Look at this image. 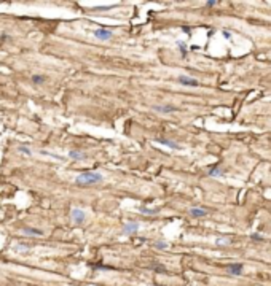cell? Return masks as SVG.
I'll use <instances>...</instances> for the list:
<instances>
[{
    "mask_svg": "<svg viewBox=\"0 0 271 286\" xmlns=\"http://www.w3.org/2000/svg\"><path fill=\"white\" fill-rule=\"evenodd\" d=\"M252 239L254 240H262V235L260 234H252Z\"/></svg>",
    "mask_w": 271,
    "mask_h": 286,
    "instance_id": "obj_19",
    "label": "cell"
},
{
    "mask_svg": "<svg viewBox=\"0 0 271 286\" xmlns=\"http://www.w3.org/2000/svg\"><path fill=\"white\" fill-rule=\"evenodd\" d=\"M102 180H104V177L99 172H85V173H81V175H78L75 178V183L81 184V186H88V184H97V183H101Z\"/></svg>",
    "mask_w": 271,
    "mask_h": 286,
    "instance_id": "obj_1",
    "label": "cell"
},
{
    "mask_svg": "<svg viewBox=\"0 0 271 286\" xmlns=\"http://www.w3.org/2000/svg\"><path fill=\"white\" fill-rule=\"evenodd\" d=\"M141 212L142 213H156L158 208H155V210H152V208H141Z\"/></svg>",
    "mask_w": 271,
    "mask_h": 286,
    "instance_id": "obj_17",
    "label": "cell"
},
{
    "mask_svg": "<svg viewBox=\"0 0 271 286\" xmlns=\"http://www.w3.org/2000/svg\"><path fill=\"white\" fill-rule=\"evenodd\" d=\"M215 3H217V2H207V6H214Z\"/></svg>",
    "mask_w": 271,
    "mask_h": 286,
    "instance_id": "obj_20",
    "label": "cell"
},
{
    "mask_svg": "<svg viewBox=\"0 0 271 286\" xmlns=\"http://www.w3.org/2000/svg\"><path fill=\"white\" fill-rule=\"evenodd\" d=\"M23 234H26V235H41L43 232H41V231H37V229H29V227H26V229H23Z\"/></svg>",
    "mask_w": 271,
    "mask_h": 286,
    "instance_id": "obj_10",
    "label": "cell"
},
{
    "mask_svg": "<svg viewBox=\"0 0 271 286\" xmlns=\"http://www.w3.org/2000/svg\"><path fill=\"white\" fill-rule=\"evenodd\" d=\"M155 142H156V143H159V145H164V146H168V148H172V150H177V148H179V145H177L176 142H171V140H164V138H156Z\"/></svg>",
    "mask_w": 271,
    "mask_h": 286,
    "instance_id": "obj_7",
    "label": "cell"
},
{
    "mask_svg": "<svg viewBox=\"0 0 271 286\" xmlns=\"http://www.w3.org/2000/svg\"><path fill=\"white\" fill-rule=\"evenodd\" d=\"M155 246L156 248H168V243H166V242H156Z\"/></svg>",
    "mask_w": 271,
    "mask_h": 286,
    "instance_id": "obj_16",
    "label": "cell"
},
{
    "mask_svg": "<svg viewBox=\"0 0 271 286\" xmlns=\"http://www.w3.org/2000/svg\"><path fill=\"white\" fill-rule=\"evenodd\" d=\"M19 151H21V153H24V154H27V156L30 154V150L27 148V146H19Z\"/></svg>",
    "mask_w": 271,
    "mask_h": 286,
    "instance_id": "obj_14",
    "label": "cell"
},
{
    "mask_svg": "<svg viewBox=\"0 0 271 286\" xmlns=\"http://www.w3.org/2000/svg\"><path fill=\"white\" fill-rule=\"evenodd\" d=\"M217 245H230V240H226V239H219V240H217Z\"/></svg>",
    "mask_w": 271,
    "mask_h": 286,
    "instance_id": "obj_15",
    "label": "cell"
},
{
    "mask_svg": "<svg viewBox=\"0 0 271 286\" xmlns=\"http://www.w3.org/2000/svg\"><path fill=\"white\" fill-rule=\"evenodd\" d=\"M69 156H70L72 159H86V154H83V153H80V151H70Z\"/></svg>",
    "mask_w": 271,
    "mask_h": 286,
    "instance_id": "obj_11",
    "label": "cell"
},
{
    "mask_svg": "<svg viewBox=\"0 0 271 286\" xmlns=\"http://www.w3.org/2000/svg\"><path fill=\"white\" fill-rule=\"evenodd\" d=\"M123 232H124V234H128V235H134V234H137V232H139V222H136V221L126 222V224H124V227H123Z\"/></svg>",
    "mask_w": 271,
    "mask_h": 286,
    "instance_id": "obj_4",
    "label": "cell"
},
{
    "mask_svg": "<svg viewBox=\"0 0 271 286\" xmlns=\"http://www.w3.org/2000/svg\"><path fill=\"white\" fill-rule=\"evenodd\" d=\"M222 173H223V170H222V169H219V167H217V169H212V170L209 172V175H211V177H217V175L220 177Z\"/></svg>",
    "mask_w": 271,
    "mask_h": 286,
    "instance_id": "obj_12",
    "label": "cell"
},
{
    "mask_svg": "<svg viewBox=\"0 0 271 286\" xmlns=\"http://www.w3.org/2000/svg\"><path fill=\"white\" fill-rule=\"evenodd\" d=\"M155 110L156 111H164V113H169V111H176L177 107H172V105H156Z\"/></svg>",
    "mask_w": 271,
    "mask_h": 286,
    "instance_id": "obj_8",
    "label": "cell"
},
{
    "mask_svg": "<svg viewBox=\"0 0 271 286\" xmlns=\"http://www.w3.org/2000/svg\"><path fill=\"white\" fill-rule=\"evenodd\" d=\"M190 215L194 216V218H199V216L206 215V210H203V208H190Z\"/></svg>",
    "mask_w": 271,
    "mask_h": 286,
    "instance_id": "obj_9",
    "label": "cell"
},
{
    "mask_svg": "<svg viewBox=\"0 0 271 286\" xmlns=\"http://www.w3.org/2000/svg\"><path fill=\"white\" fill-rule=\"evenodd\" d=\"M32 81L35 83V84H40V83L45 81V78H43V76H38V75H34V76H32Z\"/></svg>",
    "mask_w": 271,
    "mask_h": 286,
    "instance_id": "obj_13",
    "label": "cell"
},
{
    "mask_svg": "<svg viewBox=\"0 0 271 286\" xmlns=\"http://www.w3.org/2000/svg\"><path fill=\"white\" fill-rule=\"evenodd\" d=\"M94 37L97 40H101V41H107V40H110L113 37V33L109 29H97V30H94Z\"/></svg>",
    "mask_w": 271,
    "mask_h": 286,
    "instance_id": "obj_3",
    "label": "cell"
},
{
    "mask_svg": "<svg viewBox=\"0 0 271 286\" xmlns=\"http://www.w3.org/2000/svg\"><path fill=\"white\" fill-rule=\"evenodd\" d=\"M177 45H179V48H180V50H182V53L185 54V51H187V50H185V45L182 43V41H179V43H177Z\"/></svg>",
    "mask_w": 271,
    "mask_h": 286,
    "instance_id": "obj_18",
    "label": "cell"
},
{
    "mask_svg": "<svg viewBox=\"0 0 271 286\" xmlns=\"http://www.w3.org/2000/svg\"><path fill=\"white\" fill-rule=\"evenodd\" d=\"M226 270L230 272L231 275H241L242 264H231V266H226Z\"/></svg>",
    "mask_w": 271,
    "mask_h": 286,
    "instance_id": "obj_6",
    "label": "cell"
},
{
    "mask_svg": "<svg viewBox=\"0 0 271 286\" xmlns=\"http://www.w3.org/2000/svg\"><path fill=\"white\" fill-rule=\"evenodd\" d=\"M179 83L180 84H185V86H198V81L194 78H188V76H179Z\"/></svg>",
    "mask_w": 271,
    "mask_h": 286,
    "instance_id": "obj_5",
    "label": "cell"
},
{
    "mask_svg": "<svg viewBox=\"0 0 271 286\" xmlns=\"http://www.w3.org/2000/svg\"><path fill=\"white\" fill-rule=\"evenodd\" d=\"M70 216H72V221L75 224H81V222H85V212L81 210V208H72L70 212Z\"/></svg>",
    "mask_w": 271,
    "mask_h": 286,
    "instance_id": "obj_2",
    "label": "cell"
}]
</instances>
